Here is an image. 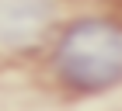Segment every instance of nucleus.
<instances>
[{"label": "nucleus", "instance_id": "nucleus-1", "mask_svg": "<svg viewBox=\"0 0 122 111\" xmlns=\"http://www.w3.org/2000/svg\"><path fill=\"white\" fill-rule=\"evenodd\" d=\"M49 76L77 97L115 90L122 83V21L80 14L49 42Z\"/></svg>", "mask_w": 122, "mask_h": 111}, {"label": "nucleus", "instance_id": "nucleus-2", "mask_svg": "<svg viewBox=\"0 0 122 111\" xmlns=\"http://www.w3.org/2000/svg\"><path fill=\"white\" fill-rule=\"evenodd\" d=\"M56 35V0H0V56H38Z\"/></svg>", "mask_w": 122, "mask_h": 111}]
</instances>
